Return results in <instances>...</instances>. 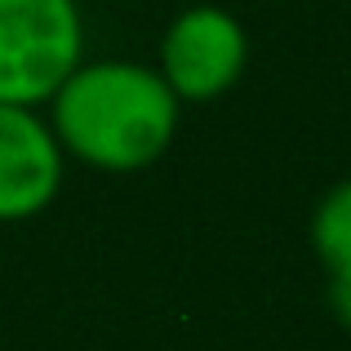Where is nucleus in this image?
Returning a JSON list of instances; mask_svg holds the SVG:
<instances>
[{"mask_svg": "<svg viewBox=\"0 0 351 351\" xmlns=\"http://www.w3.org/2000/svg\"><path fill=\"white\" fill-rule=\"evenodd\" d=\"M311 249L329 280H351V178L334 182L311 209Z\"/></svg>", "mask_w": 351, "mask_h": 351, "instance_id": "39448f33", "label": "nucleus"}, {"mask_svg": "<svg viewBox=\"0 0 351 351\" xmlns=\"http://www.w3.org/2000/svg\"><path fill=\"white\" fill-rule=\"evenodd\" d=\"M67 152L40 107L0 103V223H27L45 214L62 191Z\"/></svg>", "mask_w": 351, "mask_h": 351, "instance_id": "20e7f679", "label": "nucleus"}, {"mask_svg": "<svg viewBox=\"0 0 351 351\" xmlns=\"http://www.w3.org/2000/svg\"><path fill=\"white\" fill-rule=\"evenodd\" d=\"M249 67V32L223 5H187L160 36L156 71L178 103H214Z\"/></svg>", "mask_w": 351, "mask_h": 351, "instance_id": "7ed1b4c3", "label": "nucleus"}, {"mask_svg": "<svg viewBox=\"0 0 351 351\" xmlns=\"http://www.w3.org/2000/svg\"><path fill=\"white\" fill-rule=\"evenodd\" d=\"M329 307L351 329V280H329Z\"/></svg>", "mask_w": 351, "mask_h": 351, "instance_id": "423d86ee", "label": "nucleus"}, {"mask_svg": "<svg viewBox=\"0 0 351 351\" xmlns=\"http://www.w3.org/2000/svg\"><path fill=\"white\" fill-rule=\"evenodd\" d=\"M45 107L62 152L103 173L156 165L173 147L182 120V103L165 76L134 58L80 62Z\"/></svg>", "mask_w": 351, "mask_h": 351, "instance_id": "f257e3e1", "label": "nucleus"}, {"mask_svg": "<svg viewBox=\"0 0 351 351\" xmlns=\"http://www.w3.org/2000/svg\"><path fill=\"white\" fill-rule=\"evenodd\" d=\"M80 62V0H0V103L45 107Z\"/></svg>", "mask_w": 351, "mask_h": 351, "instance_id": "f03ea898", "label": "nucleus"}]
</instances>
